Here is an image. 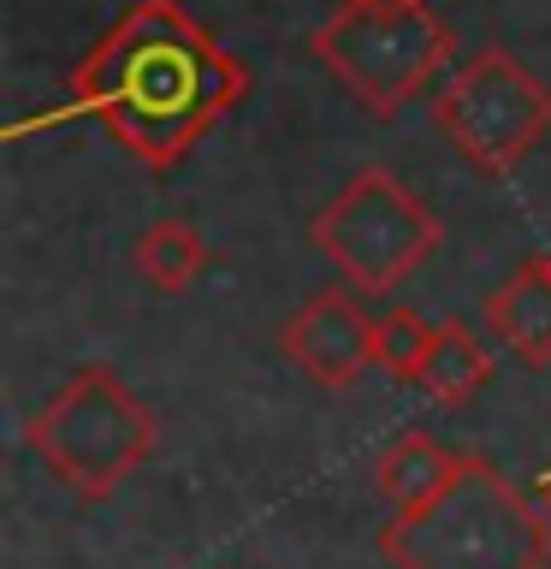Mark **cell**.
<instances>
[{"label": "cell", "mask_w": 551, "mask_h": 569, "mask_svg": "<svg viewBox=\"0 0 551 569\" xmlns=\"http://www.w3.org/2000/svg\"><path fill=\"white\" fill-rule=\"evenodd\" d=\"M243 89L249 71L196 24L184 0H131L71 66V113L101 119L149 172H172Z\"/></svg>", "instance_id": "1"}, {"label": "cell", "mask_w": 551, "mask_h": 569, "mask_svg": "<svg viewBox=\"0 0 551 569\" xmlns=\"http://www.w3.org/2000/svg\"><path fill=\"white\" fill-rule=\"evenodd\" d=\"M391 569H545L551 522L498 462L462 451V469L427 505L380 528Z\"/></svg>", "instance_id": "2"}, {"label": "cell", "mask_w": 551, "mask_h": 569, "mask_svg": "<svg viewBox=\"0 0 551 569\" xmlns=\"http://www.w3.org/2000/svg\"><path fill=\"white\" fill-rule=\"evenodd\" d=\"M320 71L373 119H398L457 60V36L433 0H332L309 30Z\"/></svg>", "instance_id": "3"}, {"label": "cell", "mask_w": 551, "mask_h": 569, "mask_svg": "<svg viewBox=\"0 0 551 569\" xmlns=\"http://www.w3.org/2000/svg\"><path fill=\"white\" fill-rule=\"evenodd\" d=\"M24 439H30L36 462L66 492L101 505V498H113L154 457L160 421L107 362H89L53 398H42L30 409Z\"/></svg>", "instance_id": "4"}, {"label": "cell", "mask_w": 551, "mask_h": 569, "mask_svg": "<svg viewBox=\"0 0 551 569\" xmlns=\"http://www.w3.org/2000/svg\"><path fill=\"white\" fill-rule=\"evenodd\" d=\"M314 256L362 297H391L444 243L439 213L391 167H355L309 220Z\"/></svg>", "instance_id": "5"}, {"label": "cell", "mask_w": 551, "mask_h": 569, "mask_svg": "<svg viewBox=\"0 0 551 569\" xmlns=\"http://www.w3.org/2000/svg\"><path fill=\"white\" fill-rule=\"evenodd\" d=\"M433 124L457 160L480 178H510L551 131V89L510 48H474L444 71Z\"/></svg>", "instance_id": "6"}, {"label": "cell", "mask_w": 551, "mask_h": 569, "mask_svg": "<svg viewBox=\"0 0 551 569\" xmlns=\"http://www.w3.org/2000/svg\"><path fill=\"white\" fill-rule=\"evenodd\" d=\"M373 327H380V320L362 309V291H355L350 279H338L327 291H314L279 327V356L309 386L344 391L373 368Z\"/></svg>", "instance_id": "7"}, {"label": "cell", "mask_w": 551, "mask_h": 569, "mask_svg": "<svg viewBox=\"0 0 551 569\" xmlns=\"http://www.w3.org/2000/svg\"><path fill=\"white\" fill-rule=\"evenodd\" d=\"M487 327L522 368H551V267L528 256L487 291Z\"/></svg>", "instance_id": "8"}, {"label": "cell", "mask_w": 551, "mask_h": 569, "mask_svg": "<svg viewBox=\"0 0 551 569\" xmlns=\"http://www.w3.org/2000/svg\"><path fill=\"white\" fill-rule=\"evenodd\" d=\"M487 380H492V356L469 332V320H433V338H427V350H421L415 373H409V386H415L427 403L457 409V403H469Z\"/></svg>", "instance_id": "9"}, {"label": "cell", "mask_w": 551, "mask_h": 569, "mask_svg": "<svg viewBox=\"0 0 551 569\" xmlns=\"http://www.w3.org/2000/svg\"><path fill=\"white\" fill-rule=\"evenodd\" d=\"M457 469H462V451L439 445L433 433H398L380 451V462H373V498L391 516H403V510L427 505Z\"/></svg>", "instance_id": "10"}, {"label": "cell", "mask_w": 551, "mask_h": 569, "mask_svg": "<svg viewBox=\"0 0 551 569\" xmlns=\"http://www.w3.org/2000/svg\"><path fill=\"white\" fill-rule=\"evenodd\" d=\"M208 261H213V243L190 220H154V226H142L137 243H131V267L160 297L190 291V284L208 273Z\"/></svg>", "instance_id": "11"}, {"label": "cell", "mask_w": 551, "mask_h": 569, "mask_svg": "<svg viewBox=\"0 0 551 569\" xmlns=\"http://www.w3.org/2000/svg\"><path fill=\"white\" fill-rule=\"evenodd\" d=\"M427 338H433V320H421L415 309H385L380 327H373V368H385L391 380L409 386V373H415Z\"/></svg>", "instance_id": "12"}, {"label": "cell", "mask_w": 551, "mask_h": 569, "mask_svg": "<svg viewBox=\"0 0 551 569\" xmlns=\"http://www.w3.org/2000/svg\"><path fill=\"white\" fill-rule=\"evenodd\" d=\"M528 492H533V505H540V510H545V522H551V469L533 475V487H528Z\"/></svg>", "instance_id": "13"}, {"label": "cell", "mask_w": 551, "mask_h": 569, "mask_svg": "<svg viewBox=\"0 0 551 569\" xmlns=\"http://www.w3.org/2000/svg\"><path fill=\"white\" fill-rule=\"evenodd\" d=\"M540 261H545V267H551V249H540Z\"/></svg>", "instance_id": "14"}]
</instances>
